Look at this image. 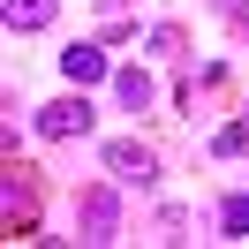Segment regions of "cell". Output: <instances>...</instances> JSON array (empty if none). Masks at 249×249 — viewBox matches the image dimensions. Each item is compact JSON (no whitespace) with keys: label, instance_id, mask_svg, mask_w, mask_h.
Returning <instances> with one entry per match:
<instances>
[{"label":"cell","instance_id":"obj_1","mask_svg":"<svg viewBox=\"0 0 249 249\" xmlns=\"http://www.w3.org/2000/svg\"><path fill=\"white\" fill-rule=\"evenodd\" d=\"M98 166H106L121 189H151V181H159V151H151V143H136V136H113L106 151H98Z\"/></svg>","mask_w":249,"mask_h":249},{"label":"cell","instance_id":"obj_2","mask_svg":"<svg viewBox=\"0 0 249 249\" xmlns=\"http://www.w3.org/2000/svg\"><path fill=\"white\" fill-rule=\"evenodd\" d=\"M38 234V174L8 151V242H31Z\"/></svg>","mask_w":249,"mask_h":249},{"label":"cell","instance_id":"obj_3","mask_svg":"<svg viewBox=\"0 0 249 249\" xmlns=\"http://www.w3.org/2000/svg\"><path fill=\"white\" fill-rule=\"evenodd\" d=\"M38 136H46V143L91 136V98H83V91H68V98H46V106H38Z\"/></svg>","mask_w":249,"mask_h":249},{"label":"cell","instance_id":"obj_4","mask_svg":"<svg viewBox=\"0 0 249 249\" xmlns=\"http://www.w3.org/2000/svg\"><path fill=\"white\" fill-rule=\"evenodd\" d=\"M113 189H121V181H113ZM113 189H83V196H76L83 242H113V234H121V196H113Z\"/></svg>","mask_w":249,"mask_h":249},{"label":"cell","instance_id":"obj_5","mask_svg":"<svg viewBox=\"0 0 249 249\" xmlns=\"http://www.w3.org/2000/svg\"><path fill=\"white\" fill-rule=\"evenodd\" d=\"M61 76L76 83V91H91V83H113V68H106V46H98V38L68 46V53H61Z\"/></svg>","mask_w":249,"mask_h":249},{"label":"cell","instance_id":"obj_6","mask_svg":"<svg viewBox=\"0 0 249 249\" xmlns=\"http://www.w3.org/2000/svg\"><path fill=\"white\" fill-rule=\"evenodd\" d=\"M151 76H143V68H113V106L121 113H151Z\"/></svg>","mask_w":249,"mask_h":249},{"label":"cell","instance_id":"obj_7","mask_svg":"<svg viewBox=\"0 0 249 249\" xmlns=\"http://www.w3.org/2000/svg\"><path fill=\"white\" fill-rule=\"evenodd\" d=\"M53 8H61V0H0L8 31H46V23H53Z\"/></svg>","mask_w":249,"mask_h":249},{"label":"cell","instance_id":"obj_8","mask_svg":"<svg viewBox=\"0 0 249 249\" xmlns=\"http://www.w3.org/2000/svg\"><path fill=\"white\" fill-rule=\"evenodd\" d=\"M219 234H227V242H249V189L219 196Z\"/></svg>","mask_w":249,"mask_h":249},{"label":"cell","instance_id":"obj_9","mask_svg":"<svg viewBox=\"0 0 249 249\" xmlns=\"http://www.w3.org/2000/svg\"><path fill=\"white\" fill-rule=\"evenodd\" d=\"M212 159H249V113H234L227 128H212Z\"/></svg>","mask_w":249,"mask_h":249},{"label":"cell","instance_id":"obj_10","mask_svg":"<svg viewBox=\"0 0 249 249\" xmlns=\"http://www.w3.org/2000/svg\"><path fill=\"white\" fill-rule=\"evenodd\" d=\"M143 53H181V23H151L143 31Z\"/></svg>","mask_w":249,"mask_h":249},{"label":"cell","instance_id":"obj_11","mask_svg":"<svg viewBox=\"0 0 249 249\" xmlns=\"http://www.w3.org/2000/svg\"><path fill=\"white\" fill-rule=\"evenodd\" d=\"M242 8H249V0H212V16H242Z\"/></svg>","mask_w":249,"mask_h":249}]
</instances>
